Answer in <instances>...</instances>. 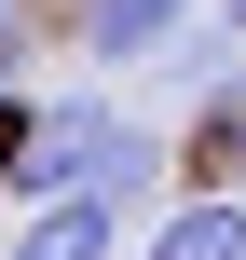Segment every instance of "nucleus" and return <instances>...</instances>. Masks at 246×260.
<instances>
[{
    "mask_svg": "<svg viewBox=\"0 0 246 260\" xmlns=\"http://www.w3.org/2000/svg\"><path fill=\"white\" fill-rule=\"evenodd\" d=\"M246 69V41H233V14H219V0H205V14H192V41H178V55H164V82H192V96H219V82H233Z\"/></svg>",
    "mask_w": 246,
    "mask_h": 260,
    "instance_id": "nucleus-6",
    "label": "nucleus"
},
{
    "mask_svg": "<svg viewBox=\"0 0 246 260\" xmlns=\"http://www.w3.org/2000/svg\"><path fill=\"white\" fill-rule=\"evenodd\" d=\"M219 14H233V41H246V0H219Z\"/></svg>",
    "mask_w": 246,
    "mask_h": 260,
    "instance_id": "nucleus-8",
    "label": "nucleus"
},
{
    "mask_svg": "<svg viewBox=\"0 0 246 260\" xmlns=\"http://www.w3.org/2000/svg\"><path fill=\"white\" fill-rule=\"evenodd\" d=\"M192 14H205V0H82V55H96V69H123V55H178Z\"/></svg>",
    "mask_w": 246,
    "mask_h": 260,
    "instance_id": "nucleus-2",
    "label": "nucleus"
},
{
    "mask_svg": "<svg viewBox=\"0 0 246 260\" xmlns=\"http://www.w3.org/2000/svg\"><path fill=\"white\" fill-rule=\"evenodd\" d=\"M14 41H27V0H0V96H14Z\"/></svg>",
    "mask_w": 246,
    "mask_h": 260,
    "instance_id": "nucleus-7",
    "label": "nucleus"
},
{
    "mask_svg": "<svg viewBox=\"0 0 246 260\" xmlns=\"http://www.w3.org/2000/svg\"><path fill=\"white\" fill-rule=\"evenodd\" d=\"M137 260H246V192H192V206H164Z\"/></svg>",
    "mask_w": 246,
    "mask_h": 260,
    "instance_id": "nucleus-4",
    "label": "nucleus"
},
{
    "mask_svg": "<svg viewBox=\"0 0 246 260\" xmlns=\"http://www.w3.org/2000/svg\"><path fill=\"white\" fill-rule=\"evenodd\" d=\"M14 260H123V206L110 192H68V206H27Z\"/></svg>",
    "mask_w": 246,
    "mask_h": 260,
    "instance_id": "nucleus-3",
    "label": "nucleus"
},
{
    "mask_svg": "<svg viewBox=\"0 0 246 260\" xmlns=\"http://www.w3.org/2000/svg\"><path fill=\"white\" fill-rule=\"evenodd\" d=\"M192 165H205V192H233V178H246V69L205 96V123H192Z\"/></svg>",
    "mask_w": 246,
    "mask_h": 260,
    "instance_id": "nucleus-5",
    "label": "nucleus"
},
{
    "mask_svg": "<svg viewBox=\"0 0 246 260\" xmlns=\"http://www.w3.org/2000/svg\"><path fill=\"white\" fill-rule=\"evenodd\" d=\"M68 192H110L123 219H164V206H151V192H164V151H151L110 96H41L27 165H14V206H68Z\"/></svg>",
    "mask_w": 246,
    "mask_h": 260,
    "instance_id": "nucleus-1",
    "label": "nucleus"
}]
</instances>
